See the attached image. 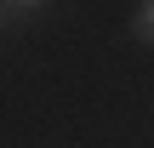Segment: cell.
I'll return each instance as SVG.
<instances>
[{
  "instance_id": "cell-2",
  "label": "cell",
  "mask_w": 154,
  "mask_h": 148,
  "mask_svg": "<svg viewBox=\"0 0 154 148\" xmlns=\"http://www.w3.org/2000/svg\"><path fill=\"white\" fill-rule=\"evenodd\" d=\"M46 6H51V0H11V11H17V17H23V23H34V17H40V11H46Z\"/></svg>"
},
{
  "instance_id": "cell-1",
  "label": "cell",
  "mask_w": 154,
  "mask_h": 148,
  "mask_svg": "<svg viewBox=\"0 0 154 148\" xmlns=\"http://www.w3.org/2000/svg\"><path fill=\"white\" fill-rule=\"evenodd\" d=\"M131 34L154 46V0H143V6H137V17H131Z\"/></svg>"
},
{
  "instance_id": "cell-3",
  "label": "cell",
  "mask_w": 154,
  "mask_h": 148,
  "mask_svg": "<svg viewBox=\"0 0 154 148\" xmlns=\"http://www.w3.org/2000/svg\"><path fill=\"white\" fill-rule=\"evenodd\" d=\"M11 29H29V23L11 11V0H0V34H11Z\"/></svg>"
}]
</instances>
